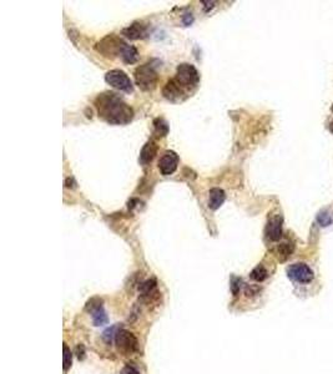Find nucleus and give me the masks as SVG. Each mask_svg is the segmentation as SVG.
<instances>
[{
	"instance_id": "obj_15",
	"label": "nucleus",
	"mask_w": 333,
	"mask_h": 374,
	"mask_svg": "<svg viewBox=\"0 0 333 374\" xmlns=\"http://www.w3.org/2000/svg\"><path fill=\"white\" fill-rule=\"evenodd\" d=\"M138 291H140V293H141V297L149 298L150 296L154 295L155 291H156V281H155V279H149V281H145L144 283L140 284Z\"/></svg>"
},
{
	"instance_id": "obj_7",
	"label": "nucleus",
	"mask_w": 333,
	"mask_h": 374,
	"mask_svg": "<svg viewBox=\"0 0 333 374\" xmlns=\"http://www.w3.org/2000/svg\"><path fill=\"white\" fill-rule=\"evenodd\" d=\"M287 276L288 278L292 279V281L298 282V283H311L315 278V274L313 271L311 270L306 263H293L290 267L287 268Z\"/></svg>"
},
{
	"instance_id": "obj_1",
	"label": "nucleus",
	"mask_w": 333,
	"mask_h": 374,
	"mask_svg": "<svg viewBox=\"0 0 333 374\" xmlns=\"http://www.w3.org/2000/svg\"><path fill=\"white\" fill-rule=\"evenodd\" d=\"M99 116L111 125H126L134 118V111L115 93H102L95 100Z\"/></svg>"
},
{
	"instance_id": "obj_22",
	"label": "nucleus",
	"mask_w": 333,
	"mask_h": 374,
	"mask_svg": "<svg viewBox=\"0 0 333 374\" xmlns=\"http://www.w3.org/2000/svg\"><path fill=\"white\" fill-rule=\"evenodd\" d=\"M318 222L321 223V226H329L333 222L332 217L327 212H321L317 217Z\"/></svg>"
},
{
	"instance_id": "obj_12",
	"label": "nucleus",
	"mask_w": 333,
	"mask_h": 374,
	"mask_svg": "<svg viewBox=\"0 0 333 374\" xmlns=\"http://www.w3.org/2000/svg\"><path fill=\"white\" fill-rule=\"evenodd\" d=\"M157 152V146L154 141H149L145 143L143 150L140 152V163L141 165H148L154 160V157L156 156Z\"/></svg>"
},
{
	"instance_id": "obj_23",
	"label": "nucleus",
	"mask_w": 333,
	"mask_h": 374,
	"mask_svg": "<svg viewBox=\"0 0 333 374\" xmlns=\"http://www.w3.org/2000/svg\"><path fill=\"white\" fill-rule=\"evenodd\" d=\"M240 283H241L240 278H236V277H234V278L231 279V291L235 296L240 292V287H241Z\"/></svg>"
},
{
	"instance_id": "obj_2",
	"label": "nucleus",
	"mask_w": 333,
	"mask_h": 374,
	"mask_svg": "<svg viewBox=\"0 0 333 374\" xmlns=\"http://www.w3.org/2000/svg\"><path fill=\"white\" fill-rule=\"evenodd\" d=\"M135 82L143 91H152L157 85V73L151 64H144L135 70Z\"/></svg>"
},
{
	"instance_id": "obj_3",
	"label": "nucleus",
	"mask_w": 333,
	"mask_h": 374,
	"mask_svg": "<svg viewBox=\"0 0 333 374\" xmlns=\"http://www.w3.org/2000/svg\"><path fill=\"white\" fill-rule=\"evenodd\" d=\"M175 80L181 85V88L193 89L198 87L200 81V75L195 66L191 65V64L184 63L177 66Z\"/></svg>"
},
{
	"instance_id": "obj_6",
	"label": "nucleus",
	"mask_w": 333,
	"mask_h": 374,
	"mask_svg": "<svg viewBox=\"0 0 333 374\" xmlns=\"http://www.w3.org/2000/svg\"><path fill=\"white\" fill-rule=\"evenodd\" d=\"M115 344L120 353H123L124 356H129L137 349V339H136L134 333L126 331V329H121L116 333Z\"/></svg>"
},
{
	"instance_id": "obj_16",
	"label": "nucleus",
	"mask_w": 333,
	"mask_h": 374,
	"mask_svg": "<svg viewBox=\"0 0 333 374\" xmlns=\"http://www.w3.org/2000/svg\"><path fill=\"white\" fill-rule=\"evenodd\" d=\"M154 131L157 137H165L169 132V125L163 119L157 118L154 121Z\"/></svg>"
},
{
	"instance_id": "obj_10",
	"label": "nucleus",
	"mask_w": 333,
	"mask_h": 374,
	"mask_svg": "<svg viewBox=\"0 0 333 374\" xmlns=\"http://www.w3.org/2000/svg\"><path fill=\"white\" fill-rule=\"evenodd\" d=\"M282 220L281 216H274L270 218L267 227H266V235L271 241H279L282 237Z\"/></svg>"
},
{
	"instance_id": "obj_8",
	"label": "nucleus",
	"mask_w": 333,
	"mask_h": 374,
	"mask_svg": "<svg viewBox=\"0 0 333 374\" xmlns=\"http://www.w3.org/2000/svg\"><path fill=\"white\" fill-rule=\"evenodd\" d=\"M179 165V156L174 151H166L159 161V170L163 176H170L176 171Z\"/></svg>"
},
{
	"instance_id": "obj_21",
	"label": "nucleus",
	"mask_w": 333,
	"mask_h": 374,
	"mask_svg": "<svg viewBox=\"0 0 333 374\" xmlns=\"http://www.w3.org/2000/svg\"><path fill=\"white\" fill-rule=\"evenodd\" d=\"M99 308H102V299H100L98 297L95 298H91L90 301L88 302L87 303V311L88 312H94L96 311V309Z\"/></svg>"
},
{
	"instance_id": "obj_9",
	"label": "nucleus",
	"mask_w": 333,
	"mask_h": 374,
	"mask_svg": "<svg viewBox=\"0 0 333 374\" xmlns=\"http://www.w3.org/2000/svg\"><path fill=\"white\" fill-rule=\"evenodd\" d=\"M162 95L169 101H180L182 96L185 95V89L181 88V85L176 80L173 79L165 85L162 90Z\"/></svg>"
},
{
	"instance_id": "obj_25",
	"label": "nucleus",
	"mask_w": 333,
	"mask_h": 374,
	"mask_svg": "<svg viewBox=\"0 0 333 374\" xmlns=\"http://www.w3.org/2000/svg\"><path fill=\"white\" fill-rule=\"evenodd\" d=\"M329 130H331V131L333 132V121H331V123H329Z\"/></svg>"
},
{
	"instance_id": "obj_20",
	"label": "nucleus",
	"mask_w": 333,
	"mask_h": 374,
	"mask_svg": "<svg viewBox=\"0 0 333 374\" xmlns=\"http://www.w3.org/2000/svg\"><path fill=\"white\" fill-rule=\"evenodd\" d=\"M64 370H68L71 367V363H73V353H71L70 348L66 344H64Z\"/></svg>"
},
{
	"instance_id": "obj_17",
	"label": "nucleus",
	"mask_w": 333,
	"mask_h": 374,
	"mask_svg": "<svg viewBox=\"0 0 333 374\" xmlns=\"http://www.w3.org/2000/svg\"><path fill=\"white\" fill-rule=\"evenodd\" d=\"M293 248L295 247H293L292 243H290V242H285V243H282V245H280L279 248H277L280 261H286V260H287L288 257L292 254Z\"/></svg>"
},
{
	"instance_id": "obj_13",
	"label": "nucleus",
	"mask_w": 333,
	"mask_h": 374,
	"mask_svg": "<svg viewBox=\"0 0 333 374\" xmlns=\"http://www.w3.org/2000/svg\"><path fill=\"white\" fill-rule=\"evenodd\" d=\"M209 195H210L209 207L211 210H213V211H216V210L220 209L222 205H224L226 195H225L224 190H221V188H217V187L211 188Z\"/></svg>"
},
{
	"instance_id": "obj_5",
	"label": "nucleus",
	"mask_w": 333,
	"mask_h": 374,
	"mask_svg": "<svg viewBox=\"0 0 333 374\" xmlns=\"http://www.w3.org/2000/svg\"><path fill=\"white\" fill-rule=\"evenodd\" d=\"M105 81L110 87L124 91V93L130 94L134 91V85H132L131 79L123 70H110L109 73L105 75Z\"/></svg>"
},
{
	"instance_id": "obj_19",
	"label": "nucleus",
	"mask_w": 333,
	"mask_h": 374,
	"mask_svg": "<svg viewBox=\"0 0 333 374\" xmlns=\"http://www.w3.org/2000/svg\"><path fill=\"white\" fill-rule=\"evenodd\" d=\"M91 317H93V322L95 326H102L107 322V317H106V313L102 308L96 309V311L91 312Z\"/></svg>"
},
{
	"instance_id": "obj_14",
	"label": "nucleus",
	"mask_w": 333,
	"mask_h": 374,
	"mask_svg": "<svg viewBox=\"0 0 333 374\" xmlns=\"http://www.w3.org/2000/svg\"><path fill=\"white\" fill-rule=\"evenodd\" d=\"M120 57L124 60L126 64H134L137 62L138 59V52L136 48L129 44H125L123 50L120 52Z\"/></svg>"
},
{
	"instance_id": "obj_24",
	"label": "nucleus",
	"mask_w": 333,
	"mask_h": 374,
	"mask_svg": "<svg viewBox=\"0 0 333 374\" xmlns=\"http://www.w3.org/2000/svg\"><path fill=\"white\" fill-rule=\"evenodd\" d=\"M120 374H138V370L135 367H132V365H125L123 369H121Z\"/></svg>"
},
{
	"instance_id": "obj_4",
	"label": "nucleus",
	"mask_w": 333,
	"mask_h": 374,
	"mask_svg": "<svg viewBox=\"0 0 333 374\" xmlns=\"http://www.w3.org/2000/svg\"><path fill=\"white\" fill-rule=\"evenodd\" d=\"M126 43H124L120 38H118L116 35L111 34L107 35L106 38L102 39L101 41H99L96 44L95 49L98 50L100 54H102L104 56L113 57V56H120V52L123 50L124 45Z\"/></svg>"
},
{
	"instance_id": "obj_18",
	"label": "nucleus",
	"mask_w": 333,
	"mask_h": 374,
	"mask_svg": "<svg viewBox=\"0 0 333 374\" xmlns=\"http://www.w3.org/2000/svg\"><path fill=\"white\" fill-rule=\"evenodd\" d=\"M249 276H251V278L254 279V281L262 282V281H265L266 278H267L268 273H267V270H266V268L263 267L262 265H260V266H257V267H255L254 270H252V272H251V274H249Z\"/></svg>"
},
{
	"instance_id": "obj_26",
	"label": "nucleus",
	"mask_w": 333,
	"mask_h": 374,
	"mask_svg": "<svg viewBox=\"0 0 333 374\" xmlns=\"http://www.w3.org/2000/svg\"><path fill=\"white\" fill-rule=\"evenodd\" d=\"M332 111H333V105H332Z\"/></svg>"
},
{
	"instance_id": "obj_11",
	"label": "nucleus",
	"mask_w": 333,
	"mask_h": 374,
	"mask_svg": "<svg viewBox=\"0 0 333 374\" xmlns=\"http://www.w3.org/2000/svg\"><path fill=\"white\" fill-rule=\"evenodd\" d=\"M123 35H125L130 40H137V39H143L148 35V30H146L145 25L140 23H132L130 26L125 27L123 30Z\"/></svg>"
}]
</instances>
